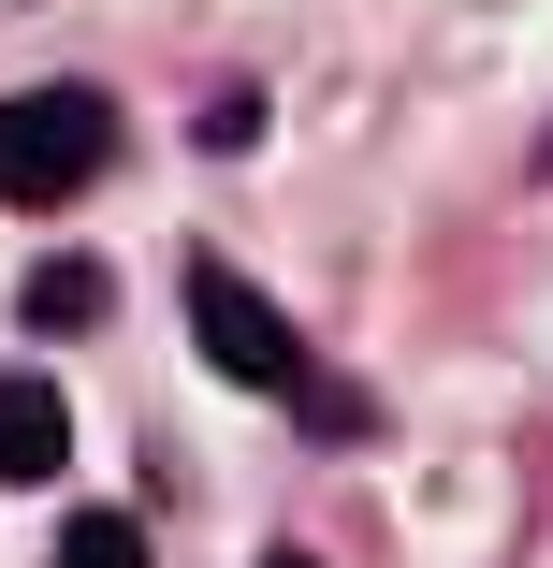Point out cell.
<instances>
[{"mask_svg": "<svg viewBox=\"0 0 553 568\" xmlns=\"http://www.w3.org/2000/svg\"><path fill=\"white\" fill-rule=\"evenodd\" d=\"M73 321H102V263H44L30 277V335H73Z\"/></svg>", "mask_w": 553, "mask_h": 568, "instance_id": "obj_5", "label": "cell"}, {"mask_svg": "<svg viewBox=\"0 0 553 568\" xmlns=\"http://www.w3.org/2000/svg\"><path fill=\"white\" fill-rule=\"evenodd\" d=\"M277 568H320V554H277Z\"/></svg>", "mask_w": 553, "mask_h": 568, "instance_id": "obj_6", "label": "cell"}, {"mask_svg": "<svg viewBox=\"0 0 553 568\" xmlns=\"http://www.w3.org/2000/svg\"><path fill=\"white\" fill-rule=\"evenodd\" d=\"M190 335H204V365L234 379V394H277V408L306 394V335H291L234 263H190Z\"/></svg>", "mask_w": 553, "mask_h": 568, "instance_id": "obj_2", "label": "cell"}, {"mask_svg": "<svg viewBox=\"0 0 553 568\" xmlns=\"http://www.w3.org/2000/svg\"><path fill=\"white\" fill-rule=\"evenodd\" d=\"M59 452H73V408L44 365H0V481H59Z\"/></svg>", "mask_w": 553, "mask_h": 568, "instance_id": "obj_3", "label": "cell"}, {"mask_svg": "<svg viewBox=\"0 0 553 568\" xmlns=\"http://www.w3.org/2000/svg\"><path fill=\"white\" fill-rule=\"evenodd\" d=\"M102 161H117V102L102 88H16L0 102V204H73Z\"/></svg>", "mask_w": 553, "mask_h": 568, "instance_id": "obj_1", "label": "cell"}, {"mask_svg": "<svg viewBox=\"0 0 553 568\" xmlns=\"http://www.w3.org/2000/svg\"><path fill=\"white\" fill-rule=\"evenodd\" d=\"M59 568H146V525L132 510H73L59 525Z\"/></svg>", "mask_w": 553, "mask_h": 568, "instance_id": "obj_4", "label": "cell"}]
</instances>
